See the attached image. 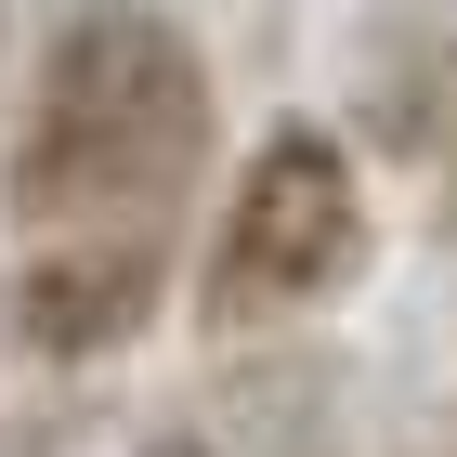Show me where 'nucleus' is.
<instances>
[{"label": "nucleus", "mask_w": 457, "mask_h": 457, "mask_svg": "<svg viewBox=\"0 0 457 457\" xmlns=\"http://www.w3.org/2000/svg\"><path fill=\"white\" fill-rule=\"evenodd\" d=\"M210 131H222L210 53L157 0H79L39 39L27 118L0 157V210H13V236H118V222L170 236V210L210 170Z\"/></svg>", "instance_id": "1"}, {"label": "nucleus", "mask_w": 457, "mask_h": 457, "mask_svg": "<svg viewBox=\"0 0 457 457\" xmlns=\"http://www.w3.org/2000/svg\"><path fill=\"white\" fill-rule=\"evenodd\" d=\"M379 248V210H366V170L353 144L314 131V118H275L248 144L236 196H222V236H210V275H196V314L210 327H287L340 301Z\"/></svg>", "instance_id": "2"}, {"label": "nucleus", "mask_w": 457, "mask_h": 457, "mask_svg": "<svg viewBox=\"0 0 457 457\" xmlns=\"http://www.w3.org/2000/svg\"><path fill=\"white\" fill-rule=\"evenodd\" d=\"M170 301V236L157 222H118V236H27L13 287H0V327L27 366H105L157 327Z\"/></svg>", "instance_id": "3"}, {"label": "nucleus", "mask_w": 457, "mask_h": 457, "mask_svg": "<svg viewBox=\"0 0 457 457\" xmlns=\"http://www.w3.org/2000/svg\"><path fill=\"white\" fill-rule=\"evenodd\" d=\"M379 131L405 144V170H419L431 222L457 236V39H419L405 66H379Z\"/></svg>", "instance_id": "4"}]
</instances>
